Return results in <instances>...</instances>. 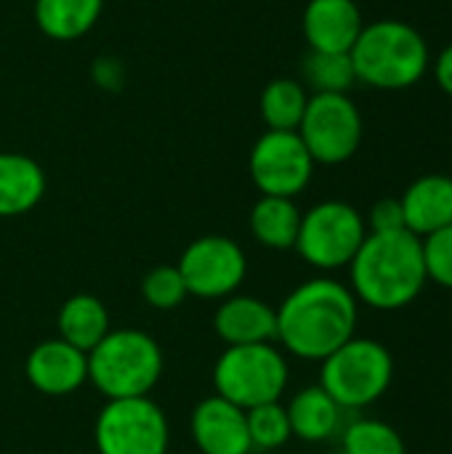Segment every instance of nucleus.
<instances>
[{"label":"nucleus","instance_id":"423d86ee","mask_svg":"<svg viewBox=\"0 0 452 454\" xmlns=\"http://www.w3.org/2000/svg\"><path fill=\"white\" fill-rule=\"evenodd\" d=\"M288 362L274 343L226 346L213 364L216 394L240 410L280 402L288 388Z\"/></svg>","mask_w":452,"mask_h":454},{"label":"nucleus","instance_id":"f03ea898","mask_svg":"<svg viewBox=\"0 0 452 454\" xmlns=\"http://www.w3.org/2000/svg\"><path fill=\"white\" fill-rule=\"evenodd\" d=\"M352 293L357 303L378 311L410 306L426 287V263L421 237L410 231L368 234L349 263Z\"/></svg>","mask_w":452,"mask_h":454},{"label":"nucleus","instance_id":"f3484780","mask_svg":"<svg viewBox=\"0 0 452 454\" xmlns=\"http://www.w3.org/2000/svg\"><path fill=\"white\" fill-rule=\"evenodd\" d=\"M45 170L37 160L19 152H0V218H16L45 197Z\"/></svg>","mask_w":452,"mask_h":454},{"label":"nucleus","instance_id":"4be33fe9","mask_svg":"<svg viewBox=\"0 0 452 454\" xmlns=\"http://www.w3.org/2000/svg\"><path fill=\"white\" fill-rule=\"evenodd\" d=\"M309 104V90L301 80L274 77L264 85L258 112L266 130H298Z\"/></svg>","mask_w":452,"mask_h":454},{"label":"nucleus","instance_id":"aec40b11","mask_svg":"<svg viewBox=\"0 0 452 454\" xmlns=\"http://www.w3.org/2000/svg\"><path fill=\"white\" fill-rule=\"evenodd\" d=\"M101 11L104 0H35L32 19L45 37L72 43L96 27Z\"/></svg>","mask_w":452,"mask_h":454},{"label":"nucleus","instance_id":"ddd939ff","mask_svg":"<svg viewBox=\"0 0 452 454\" xmlns=\"http://www.w3.org/2000/svg\"><path fill=\"white\" fill-rule=\"evenodd\" d=\"M24 375L29 386L45 396H69L88 383V354L61 338L43 340L29 351Z\"/></svg>","mask_w":452,"mask_h":454},{"label":"nucleus","instance_id":"a878e982","mask_svg":"<svg viewBox=\"0 0 452 454\" xmlns=\"http://www.w3.org/2000/svg\"><path fill=\"white\" fill-rule=\"evenodd\" d=\"M141 298L157 311H173L189 298V293L176 266H155L141 279Z\"/></svg>","mask_w":452,"mask_h":454},{"label":"nucleus","instance_id":"bb28decb","mask_svg":"<svg viewBox=\"0 0 452 454\" xmlns=\"http://www.w3.org/2000/svg\"><path fill=\"white\" fill-rule=\"evenodd\" d=\"M421 247H424L426 277L452 290V223L424 237Z\"/></svg>","mask_w":452,"mask_h":454},{"label":"nucleus","instance_id":"20e7f679","mask_svg":"<svg viewBox=\"0 0 452 454\" xmlns=\"http://www.w3.org/2000/svg\"><path fill=\"white\" fill-rule=\"evenodd\" d=\"M165 356L160 343L133 327L109 330V335L88 354V380L104 399L149 396L160 383Z\"/></svg>","mask_w":452,"mask_h":454},{"label":"nucleus","instance_id":"6ab92c4d","mask_svg":"<svg viewBox=\"0 0 452 454\" xmlns=\"http://www.w3.org/2000/svg\"><path fill=\"white\" fill-rule=\"evenodd\" d=\"M59 338L69 346H75L83 354H91L112 330L107 306L88 293L72 295L61 303L56 317Z\"/></svg>","mask_w":452,"mask_h":454},{"label":"nucleus","instance_id":"cd10ccee","mask_svg":"<svg viewBox=\"0 0 452 454\" xmlns=\"http://www.w3.org/2000/svg\"><path fill=\"white\" fill-rule=\"evenodd\" d=\"M368 234H392V231H408L405 229V213L402 202L397 197H384L370 207L368 215Z\"/></svg>","mask_w":452,"mask_h":454},{"label":"nucleus","instance_id":"412c9836","mask_svg":"<svg viewBox=\"0 0 452 454\" xmlns=\"http://www.w3.org/2000/svg\"><path fill=\"white\" fill-rule=\"evenodd\" d=\"M301 210L290 197H266L250 207L248 226L258 245L269 250H293L301 229Z\"/></svg>","mask_w":452,"mask_h":454},{"label":"nucleus","instance_id":"9d476101","mask_svg":"<svg viewBox=\"0 0 452 454\" xmlns=\"http://www.w3.org/2000/svg\"><path fill=\"white\" fill-rule=\"evenodd\" d=\"M186 293L202 301H224L240 290L248 277L245 250L221 234L189 242L176 263Z\"/></svg>","mask_w":452,"mask_h":454},{"label":"nucleus","instance_id":"c85d7f7f","mask_svg":"<svg viewBox=\"0 0 452 454\" xmlns=\"http://www.w3.org/2000/svg\"><path fill=\"white\" fill-rule=\"evenodd\" d=\"M434 74H437L440 88H442L448 96H452V43L448 48H442L440 59L434 61Z\"/></svg>","mask_w":452,"mask_h":454},{"label":"nucleus","instance_id":"5701e85b","mask_svg":"<svg viewBox=\"0 0 452 454\" xmlns=\"http://www.w3.org/2000/svg\"><path fill=\"white\" fill-rule=\"evenodd\" d=\"M301 82L314 93H349L354 85V64L349 53L309 51L301 61Z\"/></svg>","mask_w":452,"mask_h":454},{"label":"nucleus","instance_id":"39448f33","mask_svg":"<svg viewBox=\"0 0 452 454\" xmlns=\"http://www.w3.org/2000/svg\"><path fill=\"white\" fill-rule=\"evenodd\" d=\"M394 378V359L389 348L370 338H352L322 359L320 386L341 410H362L378 402Z\"/></svg>","mask_w":452,"mask_h":454},{"label":"nucleus","instance_id":"393cba45","mask_svg":"<svg viewBox=\"0 0 452 454\" xmlns=\"http://www.w3.org/2000/svg\"><path fill=\"white\" fill-rule=\"evenodd\" d=\"M245 418H248L250 447L258 452L280 450L293 439L288 410L280 402H269V404H258L253 410H245Z\"/></svg>","mask_w":452,"mask_h":454},{"label":"nucleus","instance_id":"6e6552de","mask_svg":"<svg viewBox=\"0 0 452 454\" xmlns=\"http://www.w3.org/2000/svg\"><path fill=\"white\" fill-rule=\"evenodd\" d=\"M99 454H168L170 428L163 407L149 396L107 399L93 426Z\"/></svg>","mask_w":452,"mask_h":454},{"label":"nucleus","instance_id":"7ed1b4c3","mask_svg":"<svg viewBox=\"0 0 452 454\" xmlns=\"http://www.w3.org/2000/svg\"><path fill=\"white\" fill-rule=\"evenodd\" d=\"M349 56L357 80L378 90L413 88L432 64L424 35L400 19H378L365 24Z\"/></svg>","mask_w":452,"mask_h":454},{"label":"nucleus","instance_id":"b1692460","mask_svg":"<svg viewBox=\"0 0 452 454\" xmlns=\"http://www.w3.org/2000/svg\"><path fill=\"white\" fill-rule=\"evenodd\" d=\"M341 454H408L400 431L384 420H354L341 436Z\"/></svg>","mask_w":452,"mask_h":454},{"label":"nucleus","instance_id":"4468645a","mask_svg":"<svg viewBox=\"0 0 452 454\" xmlns=\"http://www.w3.org/2000/svg\"><path fill=\"white\" fill-rule=\"evenodd\" d=\"M362 27V11L354 0H309L301 16L309 51L349 53Z\"/></svg>","mask_w":452,"mask_h":454},{"label":"nucleus","instance_id":"a211bd4d","mask_svg":"<svg viewBox=\"0 0 452 454\" xmlns=\"http://www.w3.org/2000/svg\"><path fill=\"white\" fill-rule=\"evenodd\" d=\"M285 410H288L290 431L301 442L320 444L333 439L341 428L344 410L333 402V396L322 386L301 388Z\"/></svg>","mask_w":452,"mask_h":454},{"label":"nucleus","instance_id":"2eb2a0df","mask_svg":"<svg viewBox=\"0 0 452 454\" xmlns=\"http://www.w3.org/2000/svg\"><path fill=\"white\" fill-rule=\"evenodd\" d=\"M213 330L226 346L277 340V309L253 295H229L213 314Z\"/></svg>","mask_w":452,"mask_h":454},{"label":"nucleus","instance_id":"f257e3e1","mask_svg":"<svg viewBox=\"0 0 452 454\" xmlns=\"http://www.w3.org/2000/svg\"><path fill=\"white\" fill-rule=\"evenodd\" d=\"M357 319L354 293L330 277H317L301 282L277 306V340L298 359L322 362L354 338Z\"/></svg>","mask_w":452,"mask_h":454},{"label":"nucleus","instance_id":"f8f14e48","mask_svg":"<svg viewBox=\"0 0 452 454\" xmlns=\"http://www.w3.org/2000/svg\"><path fill=\"white\" fill-rule=\"evenodd\" d=\"M189 434L200 454H250L245 410L213 394L192 410Z\"/></svg>","mask_w":452,"mask_h":454},{"label":"nucleus","instance_id":"0eeeda50","mask_svg":"<svg viewBox=\"0 0 452 454\" xmlns=\"http://www.w3.org/2000/svg\"><path fill=\"white\" fill-rule=\"evenodd\" d=\"M368 237L362 213L344 200H325L301 215L296 253L320 271H336L354 261Z\"/></svg>","mask_w":452,"mask_h":454},{"label":"nucleus","instance_id":"dca6fc26","mask_svg":"<svg viewBox=\"0 0 452 454\" xmlns=\"http://www.w3.org/2000/svg\"><path fill=\"white\" fill-rule=\"evenodd\" d=\"M405 229L416 237H429L452 223V178L429 173L416 178L400 197Z\"/></svg>","mask_w":452,"mask_h":454},{"label":"nucleus","instance_id":"9b49d317","mask_svg":"<svg viewBox=\"0 0 452 454\" xmlns=\"http://www.w3.org/2000/svg\"><path fill=\"white\" fill-rule=\"evenodd\" d=\"M248 173L261 194L296 200L314 176V160L296 130H266L248 154Z\"/></svg>","mask_w":452,"mask_h":454},{"label":"nucleus","instance_id":"1a4fd4ad","mask_svg":"<svg viewBox=\"0 0 452 454\" xmlns=\"http://www.w3.org/2000/svg\"><path fill=\"white\" fill-rule=\"evenodd\" d=\"M362 114L349 93H312L298 136L314 165H341L362 144Z\"/></svg>","mask_w":452,"mask_h":454}]
</instances>
